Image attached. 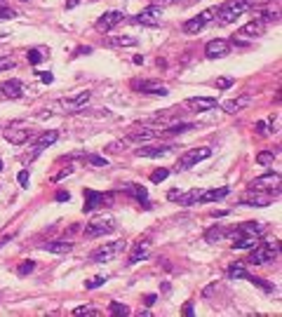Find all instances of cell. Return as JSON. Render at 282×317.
I'll return each instance as SVG.
<instances>
[{"label":"cell","mask_w":282,"mask_h":317,"mask_svg":"<svg viewBox=\"0 0 282 317\" xmlns=\"http://www.w3.org/2000/svg\"><path fill=\"white\" fill-rule=\"evenodd\" d=\"M263 31H266V24L259 19H254V21H250V24H245L233 38H238V40H252V38H261Z\"/></svg>","instance_id":"8fae6325"},{"label":"cell","mask_w":282,"mask_h":317,"mask_svg":"<svg viewBox=\"0 0 282 317\" xmlns=\"http://www.w3.org/2000/svg\"><path fill=\"white\" fill-rule=\"evenodd\" d=\"M188 129H196V125H191V122H181V125H174L169 129H163L160 134H184Z\"/></svg>","instance_id":"1f68e13d"},{"label":"cell","mask_w":282,"mask_h":317,"mask_svg":"<svg viewBox=\"0 0 282 317\" xmlns=\"http://www.w3.org/2000/svg\"><path fill=\"white\" fill-rule=\"evenodd\" d=\"M252 101H254L252 94H240V96H235V99H230V101H224V104H221V111H224V113H230V115H235V113H240L242 108H247Z\"/></svg>","instance_id":"2e32d148"},{"label":"cell","mask_w":282,"mask_h":317,"mask_svg":"<svg viewBox=\"0 0 282 317\" xmlns=\"http://www.w3.org/2000/svg\"><path fill=\"white\" fill-rule=\"evenodd\" d=\"M28 137H31V134H28L26 129H7V132H5V139H7L10 144H14V146H24V144L28 141Z\"/></svg>","instance_id":"d4e9b609"},{"label":"cell","mask_w":282,"mask_h":317,"mask_svg":"<svg viewBox=\"0 0 282 317\" xmlns=\"http://www.w3.org/2000/svg\"><path fill=\"white\" fill-rule=\"evenodd\" d=\"M89 52H92V47H78V50H76V57H78V54H89Z\"/></svg>","instance_id":"f907efd6"},{"label":"cell","mask_w":282,"mask_h":317,"mask_svg":"<svg viewBox=\"0 0 282 317\" xmlns=\"http://www.w3.org/2000/svg\"><path fill=\"white\" fill-rule=\"evenodd\" d=\"M167 176H169V169H167V167H160L158 172H153V174H151V181H153V183H160V181H165Z\"/></svg>","instance_id":"d590c367"},{"label":"cell","mask_w":282,"mask_h":317,"mask_svg":"<svg viewBox=\"0 0 282 317\" xmlns=\"http://www.w3.org/2000/svg\"><path fill=\"white\" fill-rule=\"evenodd\" d=\"M228 193H230V188H226V186H224V188H209V190H202V193H200V200H197V202H202V204H205V202L224 200Z\"/></svg>","instance_id":"7402d4cb"},{"label":"cell","mask_w":282,"mask_h":317,"mask_svg":"<svg viewBox=\"0 0 282 317\" xmlns=\"http://www.w3.org/2000/svg\"><path fill=\"white\" fill-rule=\"evenodd\" d=\"M172 150V146H141L137 150V155L139 158H163Z\"/></svg>","instance_id":"44dd1931"},{"label":"cell","mask_w":282,"mask_h":317,"mask_svg":"<svg viewBox=\"0 0 282 317\" xmlns=\"http://www.w3.org/2000/svg\"><path fill=\"white\" fill-rule=\"evenodd\" d=\"M137 24L141 26H160V21H163V10H160V5H148L146 10H141L137 17H134Z\"/></svg>","instance_id":"30bf717a"},{"label":"cell","mask_w":282,"mask_h":317,"mask_svg":"<svg viewBox=\"0 0 282 317\" xmlns=\"http://www.w3.org/2000/svg\"><path fill=\"white\" fill-rule=\"evenodd\" d=\"M193 313H196V310H193V303H186V306H184V315L193 317Z\"/></svg>","instance_id":"c3c4849f"},{"label":"cell","mask_w":282,"mask_h":317,"mask_svg":"<svg viewBox=\"0 0 282 317\" xmlns=\"http://www.w3.org/2000/svg\"><path fill=\"white\" fill-rule=\"evenodd\" d=\"M238 232H247V235H256V237H261L263 232H266V226L259 221H247V223H240L238 228H235Z\"/></svg>","instance_id":"cb8c5ba5"},{"label":"cell","mask_w":282,"mask_h":317,"mask_svg":"<svg viewBox=\"0 0 282 317\" xmlns=\"http://www.w3.org/2000/svg\"><path fill=\"white\" fill-rule=\"evenodd\" d=\"M228 277H230V280H247L250 273H247L245 263H233L230 268H228Z\"/></svg>","instance_id":"f1b7e54d"},{"label":"cell","mask_w":282,"mask_h":317,"mask_svg":"<svg viewBox=\"0 0 282 317\" xmlns=\"http://www.w3.org/2000/svg\"><path fill=\"white\" fill-rule=\"evenodd\" d=\"M226 235H228L226 228H221V226H214V228H209V231L205 232V240L209 244H217V242H221Z\"/></svg>","instance_id":"83f0119b"},{"label":"cell","mask_w":282,"mask_h":317,"mask_svg":"<svg viewBox=\"0 0 282 317\" xmlns=\"http://www.w3.org/2000/svg\"><path fill=\"white\" fill-rule=\"evenodd\" d=\"M40 80H43L45 85H52V83H55V75L47 71V73H40Z\"/></svg>","instance_id":"bcb514c9"},{"label":"cell","mask_w":282,"mask_h":317,"mask_svg":"<svg viewBox=\"0 0 282 317\" xmlns=\"http://www.w3.org/2000/svg\"><path fill=\"white\" fill-rule=\"evenodd\" d=\"M275 160H278V153H268V150H263V153L256 155V162H259V165H273Z\"/></svg>","instance_id":"836d02e7"},{"label":"cell","mask_w":282,"mask_h":317,"mask_svg":"<svg viewBox=\"0 0 282 317\" xmlns=\"http://www.w3.org/2000/svg\"><path fill=\"white\" fill-rule=\"evenodd\" d=\"M252 190H273V188H280V174L275 172H268V174H263V176H259V179H254L250 183Z\"/></svg>","instance_id":"5bb4252c"},{"label":"cell","mask_w":282,"mask_h":317,"mask_svg":"<svg viewBox=\"0 0 282 317\" xmlns=\"http://www.w3.org/2000/svg\"><path fill=\"white\" fill-rule=\"evenodd\" d=\"M122 252H125V242H122V240H115V242H109V244H104V247H99L97 252H92L89 261H92V263H109L113 259H118Z\"/></svg>","instance_id":"277c9868"},{"label":"cell","mask_w":282,"mask_h":317,"mask_svg":"<svg viewBox=\"0 0 282 317\" xmlns=\"http://www.w3.org/2000/svg\"><path fill=\"white\" fill-rule=\"evenodd\" d=\"M252 7H254V0H228L226 5L217 7V19L219 24H230Z\"/></svg>","instance_id":"6da1fadb"},{"label":"cell","mask_w":282,"mask_h":317,"mask_svg":"<svg viewBox=\"0 0 282 317\" xmlns=\"http://www.w3.org/2000/svg\"><path fill=\"white\" fill-rule=\"evenodd\" d=\"M106 280H109L106 275H99V277H92V280H87L85 287H87V289H97V287H101L104 282H106Z\"/></svg>","instance_id":"74e56055"},{"label":"cell","mask_w":282,"mask_h":317,"mask_svg":"<svg viewBox=\"0 0 282 317\" xmlns=\"http://www.w3.org/2000/svg\"><path fill=\"white\" fill-rule=\"evenodd\" d=\"M33 270H35V261H24L22 265H19V268H17V273L22 275H28V273H33Z\"/></svg>","instance_id":"ab89813d"},{"label":"cell","mask_w":282,"mask_h":317,"mask_svg":"<svg viewBox=\"0 0 282 317\" xmlns=\"http://www.w3.org/2000/svg\"><path fill=\"white\" fill-rule=\"evenodd\" d=\"M155 137H160V132L158 129H141V132H130V141H151V139H155Z\"/></svg>","instance_id":"4316f807"},{"label":"cell","mask_w":282,"mask_h":317,"mask_svg":"<svg viewBox=\"0 0 282 317\" xmlns=\"http://www.w3.org/2000/svg\"><path fill=\"white\" fill-rule=\"evenodd\" d=\"M10 68H14V61L10 57H0V71H10Z\"/></svg>","instance_id":"7bdbcfd3"},{"label":"cell","mask_w":282,"mask_h":317,"mask_svg":"<svg viewBox=\"0 0 282 317\" xmlns=\"http://www.w3.org/2000/svg\"><path fill=\"white\" fill-rule=\"evenodd\" d=\"M87 162L94 165V167H106L109 165V160L104 158V155H87Z\"/></svg>","instance_id":"f35d334b"},{"label":"cell","mask_w":282,"mask_h":317,"mask_svg":"<svg viewBox=\"0 0 282 317\" xmlns=\"http://www.w3.org/2000/svg\"><path fill=\"white\" fill-rule=\"evenodd\" d=\"M122 21H125V14H122V12H118V10L104 12L97 21V29L99 31H111V29H115V26L122 24Z\"/></svg>","instance_id":"4fadbf2b"},{"label":"cell","mask_w":282,"mask_h":317,"mask_svg":"<svg viewBox=\"0 0 282 317\" xmlns=\"http://www.w3.org/2000/svg\"><path fill=\"white\" fill-rule=\"evenodd\" d=\"M0 172H2V160H0Z\"/></svg>","instance_id":"9f6ffc18"},{"label":"cell","mask_w":282,"mask_h":317,"mask_svg":"<svg viewBox=\"0 0 282 317\" xmlns=\"http://www.w3.org/2000/svg\"><path fill=\"white\" fill-rule=\"evenodd\" d=\"M0 99H2V92H0Z\"/></svg>","instance_id":"6f0895ef"},{"label":"cell","mask_w":282,"mask_h":317,"mask_svg":"<svg viewBox=\"0 0 282 317\" xmlns=\"http://www.w3.org/2000/svg\"><path fill=\"white\" fill-rule=\"evenodd\" d=\"M73 315H89V317H99L101 315V310H99L97 306H78L76 310H73Z\"/></svg>","instance_id":"4dcf8cb0"},{"label":"cell","mask_w":282,"mask_h":317,"mask_svg":"<svg viewBox=\"0 0 282 317\" xmlns=\"http://www.w3.org/2000/svg\"><path fill=\"white\" fill-rule=\"evenodd\" d=\"M26 59H28V63H33V66H38V63L43 61V52H40V50H28V54H26Z\"/></svg>","instance_id":"8d00e7d4"},{"label":"cell","mask_w":282,"mask_h":317,"mask_svg":"<svg viewBox=\"0 0 282 317\" xmlns=\"http://www.w3.org/2000/svg\"><path fill=\"white\" fill-rule=\"evenodd\" d=\"M230 85H233V78H219V80H217L219 89H226V87H230Z\"/></svg>","instance_id":"f6af8a7d"},{"label":"cell","mask_w":282,"mask_h":317,"mask_svg":"<svg viewBox=\"0 0 282 317\" xmlns=\"http://www.w3.org/2000/svg\"><path fill=\"white\" fill-rule=\"evenodd\" d=\"M85 211H94L99 207H111L113 204V193H97V190L92 188H85Z\"/></svg>","instance_id":"8992f818"},{"label":"cell","mask_w":282,"mask_h":317,"mask_svg":"<svg viewBox=\"0 0 282 317\" xmlns=\"http://www.w3.org/2000/svg\"><path fill=\"white\" fill-rule=\"evenodd\" d=\"M17 181H19V186H24V188H26V186H28V172H26V169H22V172L17 174Z\"/></svg>","instance_id":"ee69618b"},{"label":"cell","mask_w":282,"mask_h":317,"mask_svg":"<svg viewBox=\"0 0 282 317\" xmlns=\"http://www.w3.org/2000/svg\"><path fill=\"white\" fill-rule=\"evenodd\" d=\"M14 17V10H10V7H5V5H0V21H7Z\"/></svg>","instance_id":"b9f144b4"},{"label":"cell","mask_w":282,"mask_h":317,"mask_svg":"<svg viewBox=\"0 0 282 317\" xmlns=\"http://www.w3.org/2000/svg\"><path fill=\"white\" fill-rule=\"evenodd\" d=\"M214 17H217V10H214V7H209V10L200 12L197 17H193V19L186 21V24H184V31L186 33H200L207 26V24H212V19H214Z\"/></svg>","instance_id":"ba28073f"},{"label":"cell","mask_w":282,"mask_h":317,"mask_svg":"<svg viewBox=\"0 0 282 317\" xmlns=\"http://www.w3.org/2000/svg\"><path fill=\"white\" fill-rule=\"evenodd\" d=\"M43 249H45V252H50V254H68L71 249H73V244L56 240V242H47V244H43Z\"/></svg>","instance_id":"484cf974"},{"label":"cell","mask_w":282,"mask_h":317,"mask_svg":"<svg viewBox=\"0 0 282 317\" xmlns=\"http://www.w3.org/2000/svg\"><path fill=\"white\" fill-rule=\"evenodd\" d=\"M56 200H59V202H68V200H71V195H68V190H59V193H56Z\"/></svg>","instance_id":"7dc6e473"},{"label":"cell","mask_w":282,"mask_h":317,"mask_svg":"<svg viewBox=\"0 0 282 317\" xmlns=\"http://www.w3.org/2000/svg\"><path fill=\"white\" fill-rule=\"evenodd\" d=\"M228 52H230V42L221 40V38L209 40L205 45V57L207 59H224V57H228Z\"/></svg>","instance_id":"7c38bea8"},{"label":"cell","mask_w":282,"mask_h":317,"mask_svg":"<svg viewBox=\"0 0 282 317\" xmlns=\"http://www.w3.org/2000/svg\"><path fill=\"white\" fill-rule=\"evenodd\" d=\"M89 99H92V94H89V92H78V94H73V96H66V99H61V101H59V106L64 108L66 113H80V111L89 104Z\"/></svg>","instance_id":"9c48e42d"},{"label":"cell","mask_w":282,"mask_h":317,"mask_svg":"<svg viewBox=\"0 0 282 317\" xmlns=\"http://www.w3.org/2000/svg\"><path fill=\"white\" fill-rule=\"evenodd\" d=\"M0 92L2 96H10V99H22L26 94V87L19 80H5V83H0Z\"/></svg>","instance_id":"d6986e66"},{"label":"cell","mask_w":282,"mask_h":317,"mask_svg":"<svg viewBox=\"0 0 282 317\" xmlns=\"http://www.w3.org/2000/svg\"><path fill=\"white\" fill-rule=\"evenodd\" d=\"M134 89H139L141 94H151V96H167V87L160 83H151V80H134L132 83Z\"/></svg>","instance_id":"9a60e30c"},{"label":"cell","mask_w":282,"mask_h":317,"mask_svg":"<svg viewBox=\"0 0 282 317\" xmlns=\"http://www.w3.org/2000/svg\"><path fill=\"white\" fill-rule=\"evenodd\" d=\"M115 228L118 226H115V219L111 214H99L85 226V235L87 237H101V235H111Z\"/></svg>","instance_id":"3957f363"},{"label":"cell","mask_w":282,"mask_h":317,"mask_svg":"<svg viewBox=\"0 0 282 317\" xmlns=\"http://www.w3.org/2000/svg\"><path fill=\"white\" fill-rule=\"evenodd\" d=\"M56 139H59V134H56V132H45V134H40V137H38V141H35V146H33V155L43 153L45 148L52 146Z\"/></svg>","instance_id":"603a6c76"},{"label":"cell","mask_w":282,"mask_h":317,"mask_svg":"<svg viewBox=\"0 0 282 317\" xmlns=\"http://www.w3.org/2000/svg\"><path fill=\"white\" fill-rule=\"evenodd\" d=\"M247 282H252V285H256L259 287V289H263V291H268V294H271V291H275V287L273 285H268V282H266V280H261V277H247Z\"/></svg>","instance_id":"d6a6232c"},{"label":"cell","mask_w":282,"mask_h":317,"mask_svg":"<svg viewBox=\"0 0 282 317\" xmlns=\"http://www.w3.org/2000/svg\"><path fill=\"white\" fill-rule=\"evenodd\" d=\"M5 38H7V35H5V33H0V42L5 40Z\"/></svg>","instance_id":"db71d44e"},{"label":"cell","mask_w":282,"mask_h":317,"mask_svg":"<svg viewBox=\"0 0 282 317\" xmlns=\"http://www.w3.org/2000/svg\"><path fill=\"white\" fill-rule=\"evenodd\" d=\"M186 106L193 108V111H197V113H202V111L214 108V106H217V99H214V96H193V99L186 101Z\"/></svg>","instance_id":"ffe728a7"},{"label":"cell","mask_w":282,"mask_h":317,"mask_svg":"<svg viewBox=\"0 0 282 317\" xmlns=\"http://www.w3.org/2000/svg\"><path fill=\"white\" fill-rule=\"evenodd\" d=\"M212 155V148H191V150H186L184 155L179 158V162H176V172H186V169L196 167L197 162H202V160H207Z\"/></svg>","instance_id":"5b68a950"},{"label":"cell","mask_w":282,"mask_h":317,"mask_svg":"<svg viewBox=\"0 0 282 317\" xmlns=\"http://www.w3.org/2000/svg\"><path fill=\"white\" fill-rule=\"evenodd\" d=\"M160 2H176V0H160Z\"/></svg>","instance_id":"11a10c76"},{"label":"cell","mask_w":282,"mask_h":317,"mask_svg":"<svg viewBox=\"0 0 282 317\" xmlns=\"http://www.w3.org/2000/svg\"><path fill=\"white\" fill-rule=\"evenodd\" d=\"M10 240H12V237H10V235H5V237H2V240H0V249H2V247H5V244H7V242H10Z\"/></svg>","instance_id":"f5cc1de1"},{"label":"cell","mask_w":282,"mask_h":317,"mask_svg":"<svg viewBox=\"0 0 282 317\" xmlns=\"http://www.w3.org/2000/svg\"><path fill=\"white\" fill-rule=\"evenodd\" d=\"M278 195H280V190H275V193H266V190H252L250 188V193H245L240 202H242L245 207H268L271 200L273 198H278Z\"/></svg>","instance_id":"52a82bcc"},{"label":"cell","mask_w":282,"mask_h":317,"mask_svg":"<svg viewBox=\"0 0 282 317\" xmlns=\"http://www.w3.org/2000/svg\"><path fill=\"white\" fill-rule=\"evenodd\" d=\"M256 132H259L261 137H268V134H271L273 129L268 127V122H263V120H261V122H256Z\"/></svg>","instance_id":"60d3db41"},{"label":"cell","mask_w":282,"mask_h":317,"mask_svg":"<svg viewBox=\"0 0 282 317\" xmlns=\"http://www.w3.org/2000/svg\"><path fill=\"white\" fill-rule=\"evenodd\" d=\"M122 190H125L127 195H132L134 200H139L141 204H143V209H151V202H148V190L143 188V186H139V183H127V186H122Z\"/></svg>","instance_id":"ac0fdd59"},{"label":"cell","mask_w":282,"mask_h":317,"mask_svg":"<svg viewBox=\"0 0 282 317\" xmlns=\"http://www.w3.org/2000/svg\"><path fill=\"white\" fill-rule=\"evenodd\" d=\"M76 5H80V0H68V2H66V10H73Z\"/></svg>","instance_id":"816d5d0a"},{"label":"cell","mask_w":282,"mask_h":317,"mask_svg":"<svg viewBox=\"0 0 282 317\" xmlns=\"http://www.w3.org/2000/svg\"><path fill=\"white\" fill-rule=\"evenodd\" d=\"M148 256H151V240H148V237H143V240H139V242L134 244V249H132L130 265L139 263V261H146Z\"/></svg>","instance_id":"e0dca14e"},{"label":"cell","mask_w":282,"mask_h":317,"mask_svg":"<svg viewBox=\"0 0 282 317\" xmlns=\"http://www.w3.org/2000/svg\"><path fill=\"white\" fill-rule=\"evenodd\" d=\"M111 45H113V47H137L139 40H137V38H132V35H120V38H113Z\"/></svg>","instance_id":"f546056e"},{"label":"cell","mask_w":282,"mask_h":317,"mask_svg":"<svg viewBox=\"0 0 282 317\" xmlns=\"http://www.w3.org/2000/svg\"><path fill=\"white\" fill-rule=\"evenodd\" d=\"M278 254H280V247H278V242H275V240H273V242H259L254 249H252L247 263H252V265L271 263V261H275V259H278Z\"/></svg>","instance_id":"7a4b0ae2"},{"label":"cell","mask_w":282,"mask_h":317,"mask_svg":"<svg viewBox=\"0 0 282 317\" xmlns=\"http://www.w3.org/2000/svg\"><path fill=\"white\" fill-rule=\"evenodd\" d=\"M109 310H111V315H120V317H122V315H130V308L125 306V303H118V301H113Z\"/></svg>","instance_id":"e575fe53"},{"label":"cell","mask_w":282,"mask_h":317,"mask_svg":"<svg viewBox=\"0 0 282 317\" xmlns=\"http://www.w3.org/2000/svg\"><path fill=\"white\" fill-rule=\"evenodd\" d=\"M155 298H158L155 294H148L146 298H143V303H146V306H153V303H155Z\"/></svg>","instance_id":"681fc988"}]
</instances>
